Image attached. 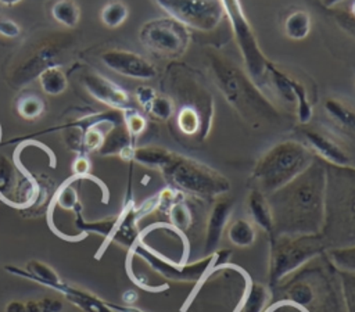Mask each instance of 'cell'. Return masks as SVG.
I'll return each instance as SVG.
<instances>
[{
	"instance_id": "cell-1",
	"label": "cell",
	"mask_w": 355,
	"mask_h": 312,
	"mask_svg": "<svg viewBox=\"0 0 355 312\" xmlns=\"http://www.w3.org/2000/svg\"><path fill=\"white\" fill-rule=\"evenodd\" d=\"M326 175L313 164L293 182L273 191L269 201L273 229L284 234H315L323 220Z\"/></svg>"
},
{
	"instance_id": "cell-2",
	"label": "cell",
	"mask_w": 355,
	"mask_h": 312,
	"mask_svg": "<svg viewBox=\"0 0 355 312\" xmlns=\"http://www.w3.org/2000/svg\"><path fill=\"white\" fill-rule=\"evenodd\" d=\"M207 60L216 87L241 116L255 119L273 118L276 115L275 107L263 96L262 90L255 86L247 72H243L234 62L218 51H208Z\"/></svg>"
},
{
	"instance_id": "cell-3",
	"label": "cell",
	"mask_w": 355,
	"mask_h": 312,
	"mask_svg": "<svg viewBox=\"0 0 355 312\" xmlns=\"http://www.w3.org/2000/svg\"><path fill=\"white\" fill-rule=\"evenodd\" d=\"M313 164V157L309 148L293 140L282 141L268 150L257 162L252 171V180L262 193H273Z\"/></svg>"
},
{
	"instance_id": "cell-4",
	"label": "cell",
	"mask_w": 355,
	"mask_h": 312,
	"mask_svg": "<svg viewBox=\"0 0 355 312\" xmlns=\"http://www.w3.org/2000/svg\"><path fill=\"white\" fill-rule=\"evenodd\" d=\"M159 171L169 184L182 193L215 197L230 189V183L223 175L196 159L176 153L169 155Z\"/></svg>"
},
{
	"instance_id": "cell-5",
	"label": "cell",
	"mask_w": 355,
	"mask_h": 312,
	"mask_svg": "<svg viewBox=\"0 0 355 312\" xmlns=\"http://www.w3.org/2000/svg\"><path fill=\"white\" fill-rule=\"evenodd\" d=\"M220 4L240 49L247 75L258 89H265L268 86V68L270 61L263 55L240 0H220Z\"/></svg>"
},
{
	"instance_id": "cell-6",
	"label": "cell",
	"mask_w": 355,
	"mask_h": 312,
	"mask_svg": "<svg viewBox=\"0 0 355 312\" xmlns=\"http://www.w3.org/2000/svg\"><path fill=\"white\" fill-rule=\"evenodd\" d=\"M322 241L315 234H284L272 245L270 280L275 283L295 270L322 251Z\"/></svg>"
},
{
	"instance_id": "cell-7",
	"label": "cell",
	"mask_w": 355,
	"mask_h": 312,
	"mask_svg": "<svg viewBox=\"0 0 355 312\" xmlns=\"http://www.w3.org/2000/svg\"><path fill=\"white\" fill-rule=\"evenodd\" d=\"M169 18L200 32L216 29L225 18L220 0H153Z\"/></svg>"
},
{
	"instance_id": "cell-8",
	"label": "cell",
	"mask_w": 355,
	"mask_h": 312,
	"mask_svg": "<svg viewBox=\"0 0 355 312\" xmlns=\"http://www.w3.org/2000/svg\"><path fill=\"white\" fill-rule=\"evenodd\" d=\"M140 40L148 50L164 57L176 58L187 50L190 32L189 28L172 18H157L141 26Z\"/></svg>"
},
{
	"instance_id": "cell-9",
	"label": "cell",
	"mask_w": 355,
	"mask_h": 312,
	"mask_svg": "<svg viewBox=\"0 0 355 312\" xmlns=\"http://www.w3.org/2000/svg\"><path fill=\"white\" fill-rule=\"evenodd\" d=\"M103 64L115 73L133 79H153L157 76V68L143 55L128 50H107L101 54Z\"/></svg>"
},
{
	"instance_id": "cell-10",
	"label": "cell",
	"mask_w": 355,
	"mask_h": 312,
	"mask_svg": "<svg viewBox=\"0 0 355 312\" xmlns=\"http://www.w3.org/2000/svg\"><path fill=\"white\" fill-rule=\"evenodd\" d=\"M82 83L86 92L96 98L97 101L105 104L114 110H125L130 103V97L126 90H123L119 85L114 80L108 79L107 76L96 72H89L82 78Z\"/></svg>"
},
{
	"instance_id": "cell-11",
	"label": "cell",
	"mask_w": 355,
	"mask_h": 312,
	"mask_svg": "<svg viewBox=\"0 0 355 312\" xmlns=\"http://www.w3.org/2000/svg\"><path fill=\"white\" fill-rule=\"evenodd\" d=\"M43 286H47L50 288L57 290L69 302L79 306L85 312H115L111 308V304L97 298L96 295H93L92 293H89L86 290H82V288H78L75 286L67 284L60 277H57L55 280H50V281L43 283Z\"/></svg>"
},
{
	"instance_id": "cell-12",
	"label": "cell",
	"mask_w": 355,
	"mask_h": 312,
	"mask_svg": "<svg viewBox=\"0 0 355 312\" xmlns=\"http://www.w3.org/2000/svg\"><path fill=\"white\" fill-rule=\"evenodd\" d=\"M232 201L230 200H219L214 208L211 209V214L208 216L207 222V233H205V252H214L218 248V244L220 241L222 233L226 227L227 219L232 212Z\"/></svg>"
},
{
	"instance_id": "cell-13",
	"label": "cell",
	"mask_w": 355,
	"mask_h": 312,
	"mask_svg": "<svg viewBox=\"0 0 355 312\" xmlns=\"http://www.w3.org/2000/svg\"><path fill=\"white\" fill-rule=\"evenodd\" d=\"M304 136L309 144V147L316 151L322 158L334 164L337 166H348L351 159L347 153L330 137L315 132V130H305Z\"/></svg>"
},
{
	"instance_id": "cell-14",
	"label": "cell",
	"mask_w": 355,
	"mask_h": 312,
	"mask_svg": "<svg viewBox=\"0 0 355 312\" xmlns=\"http://www.w3.org/2000/svg\"><path fill=\"white\" fill-rule=\"evenodd\" d=\"M248 214L254 223H257L262 230L273 232V216L269 201L265 198L263 193L259 190H252L247 198Z\"/></svg>"
},
{
	"instance_id": "cell-15",
	"label": "cell",
	"mask_w": 355,
	"mask_h": 312,
	"mask_svg": "<svg viewBox=\"0 0 355 312\" xmlns=\"http://www.w3.org/2000/svg\"><path fill=\"white\" fill-rule=\"evenodd\" d=\"M176 122H178L179 129L184 135H189V136L196 135L198 132H201L202 136H205V133L208 132V128H207L205 121H204L202 115L200 114V111L190 105H182L179 108Z\"/></svg>"
},
{
	"instance_id": "cell-16",
	"label": "cell",
	"mask_w": 355,
	"mask_h": 312,
	"mask_svg": "<svg viewBox=\"0 0 355 312\" xmlns=\"http://www.w3.org/2000/svg\"><path fill=\"white\" fill-rule=\"evenodd\" d=\"M42 90L49 96H58L68 87V79L64 71L58 67H47L39 75Z\"/></svg>"
},
{
	"instance_id": "cell-17",
	"label": "cell",
	"mask_w": 355,
	"mask_h": 312,
	"mask_svg": "<svg viewBox=\"0 0 355 312\" xmlns=\"http://www.w3.org/2000/svg\"><path fill=\"white\" fill-rule=\"evenodd\" d=\"M311 17L306 11L297 10L291 12L284 21V33L293 40H302L309 35Z\"/></svg>"
},
{
	"instance_id": "cell-18",
	"label": "cell",
	"mask_w": 355,
	"mask_h": 312,
	"mask_svg": "<svg viewBox=\"0 0 355 312\" xmlns=\"http://www.w3.org/2000/svg\"><path fill=\"white\" fill-rule=\"evenodd\" d=\"M226 233H227V239L230 240V243L234 244L236 247H240V248L250 247L255 240L254 226L247 219L233 220L229 225Z\"/></svg>"
},
{
	"instance_id": "cell-19",
	"label": "cell",
	"mask_w": 355,
	"mask_h": 312,
	"mask_svg": "<svg viewBox=\"0 0 355 312\" xmlns=\"http://www.w3.org/2000/svg\"><path fill=\"white\" fill-rule=\"evenodd\" d=\"M51 17L67 28H75L80 18V10L73 0H57L51 6Z\"/></svg>"
},
{
	"instance_id": "cell-20",
	"label": "cell",
	"mask_w": 355,
	"mask_h": 312,
	"mask_svg": "<svg viewBox=\"0 0 355 312\" xmlns=\"http://www.w3.org/2000/svg\"><path fill=\"white\" fill-rule=\"evenodd\" d=\"M326 112L344 128L355 132V110L340 100L327 98L324 103Z\"/></svg>"
},
{
	"instance_id": "cell-21",
	"label": "cell",
	"mask_w": 355,
	"mask_h": 312,
	"mask_svg": "<svg viewBox=\"0 0 355 312\" xmlns=\"http://www.w3.org/2000/svg\"><path fill=\"white\" fill-rule=\"evenodd\" d=\"M128 15H129V10H128L126 4L115 0V1L107 3L103 7L100 19L107 28H118L119 25H122L126 21Z\"/></svg>"
},
{
	"instance_id": "cell-22",
	"label": "cell",
	"mask_w": 355,
	"mask_h": 312,
	"mask_svg": "<svg viewBox=\"0 0 355 312\" xmlns=\"http://www.w3.org/2000/svg\"><path fill=\"white\" fill-rule=\"evenodd\" d=\"M17 111L25 119H36L44 111V101L36 94L21 96L17 101Z\"/></svg>"
},
{
	"instance_id": "cell-23",
	"label": "cell",
	"mask_w": 355,
	"mask_h": 312,
	"mask_svg": "<svg viewBox=\"0 0 355 312\" xmlns=\"http://www.w3.org/2000/svg\"><path fill=\"white\" fill-rule=\"evenodd\" d=\"M172 226L180 230H186L187 227H190L191 222H193V215L190 208L187 207V204L182 200L176 201L175 204L171 205V208L168 209Z\"/></svg>"
},
{
	"instance_id": "cell-24",
	"label": "cell",
	"mask_w": 355,
	"mask_h": 312,
	"mask_svg": "<svg viewBox=\"0 0 355 312\" xmlns=\"http://www.w3.org/2000/svg\"><path fill=\"white\" fill-rule=\"evenodd\" d=\"M269 294L265 286L254 283L250 293L244 301V312H262L265 304L268 302Z\"/></svg>"
},
{
	"instance_id": "cell-25",
	"label": "cell",
	"mask_w": 355,
	"mask_h": 312,
	"mask_svg": "<svg viewBox=\"0 0 355 312\" xmlns=\"http://www.w3.org/2000/svg\"><path fill=\"white\" fill-rule=\"evenodd\" d=\"M122 112V121H123V125L128 130V133L132 136V137H136L139 136L147 126V122H146V118L133 107H128L125 110L121 111Z\"/></svg>"
},
{
	"instance_id": "cell-26",
	"label": "cell",
	"mask_w": 355,
	"mask_h": 312,
	"mask_svg": "<svg viewBox=\"0 0 355 312\" xmlns=\"http://www.w3.org/2000/svg\"><path fill=\"white\" fill-rule=\"evenodd\" d=\"M173 108H175V103L172 101V98L157 94L146 111L157 119L166 121L173 115Z\"/></svg>"
},
{
	"instance_id": "cell-27",
	"label": "cell",
	"mask_w": 355,
	"mask_h": 312,
	"mask_svg": "<svg viewBox=\"0 0 355 312\" xmlns=\"http://www.w3.org/2000/svg\"><path fill=\"white\" fill-rule=\"evenodd\" d=\"M330 258L341 272L355 273V247L333 250L330 252Z\"/></svg>"
},
{
	"instance_id": "cell-28",
	"label": "cell",
	"mask_w": 355,
	"mask_h": 312,
	"mask_svg": "<svg viewBox=\"0 0 355 312\" xmlns=\"http://www.w3.org/2000/svg\"><path fill=\"white\" fill-rule=\"evenodd\" d=\"M71 180L72 179L62 183L54 197V202L60 205L62 209H73L78 204V193L71 184Z\"/></svg>"
},
{
	"instance_id": "cell-29",
	"label": "cell",
	"mask_w": 355,
	"mask_h": 312,
	"mask_svg": "<svg viewBox=\"0 0 355 312\" xmlns=\"http://www.w3.org/2000/svg\"><path fill=\"white\" fill-rule=\"evenodd\" d=\"M343 294L348 312H355V273L343 272L341 273Z\"/></svg>"
},
{
	"instance_id": "cell-30",
	"label": "cell",
	"mask_w": 355,
	"mask_h": 312,
	"mask_svg": "<svg viewBox=\"0 0 355 312\" xmlns=\"http://www.w3.org/2000/svg\"><path fill=\"white\" fill-rule=\"evenodd\" d=\"M288 298L297 305H308L313 301V291L308 284L298 283L288 290Z\"/></svg>"
},
{
	"instance_id": "cell-31",
	"label": "cell",
	"mask_w": 355,
	"mask_h": 312,
	"mask_svg": "<svg viewBox=\"0 0 355 312\" xmlns=\"http://www.w3.org/2000/svg\"><path fill=\"white\" fill-rule=\"evenodd\" d=\"M334 19L337 22V25L347 32L349 36H352L355 39V17L351 15L349 12H344V11H338L334 15Z\"/></svg>"
},
{
	"instance_id": "cell-32",
	"label": "cell",
	"mask_w": 355,
	"mask_h": 312,
	"mask_svg": "<svg viewBox=\"0 0 355 312\" xmlns=\"http://www.w3.org/2000/svg\"><path fill=\"white\" fill-rule=\"evenodd\" d=\"M155 96H157L155 90H154L153 87H150V86H144V85H143V86H139V87L135 90V97H136L137 103H139L144 110L148 108L150 103L154 100Z\"/></svg>"
},
{
	"instance_id": "cell-33",
	"label": "cell",
	"mask_w": 355,
	"mask_h": 312,
	"mask_svg": "<svg viewBox=\"0 0 355 312\" xmlns=\"http://www.w3.org/2000/svg\"><path fill=\"white\" fill-rule=\"evenodd\" d=\"M21 33L19 25L8 18H0V35L6 37H17Z\"/></svg>"
},
{
	"instance_id": "cell-34",
	"label": "cell",
	"mask_w": 355,
	"mask_h": 312,
	"mask_svg": "<svg viewBox=\"0 0 355 312\" xmlns=\"http://www.w3.org/2000/svg\"><path fill=\"white\" fill-rule=\"evenodd\" d=\"M72 171L76 177L87 175L90 171V161L85 155H79L72 164Z\"/></svg>"
},
{
	"instance_id": "cell-35",
	"label": "cell",
	"mask_w": 355,
	"mask_h": 312,
	"mask_svg": "<svg viewBox=\"0 0 355 312\" xmlns=\"http://www.w3.org/2000/svg\"><path fill=\"white\" fill-rule=\"evenodd\" d=\"M6 312H26V304L19 301L8 302L6 306Z\"/></svg>"
},
{
	"instance_id": "cell-36",
	"label": "cell",
	"mask_w": 355,
	"mask_h": 312,
	"mask_svg": "<svg viewBox=\"0 0 355 312\" xmlns=\"http://www.w3.org/2000/svg\"><path fill=\"white\" fill-rule=\"evenodd\" d=\"M341 1H344V0H323V6L327 7V8H331V7L337 6Z\"/></svg>"
},
{
	"instance_id": "cell-37",
	"label": "cell",
	"mask_w": 355,
	"mask_h": 312,
	"mask_svg": "<svg viewBox=\"0 0 355 312\" xmlns=\"http://www.w3.org/2000/svg\"><path fill=\"white\" fill-rule=\"evenodd\" d=\"M19 1L22 0H0V3L4 6H14V4H18Z\"/></svg>"
},
{
	"instance_id": "cell-38",
	"label": "cell",
	"mask_w": 355,
	"mask_h": 312,
	"mask_svg": "<svg viewBox=\"0 0 355 312\" xmlns=\"http://www.w3.org/2000/svg\"><path fill=\"white\" fill-rule=\"evenodd\" d=\"M349 14L351 15H354L355 17V1L352 3V6H351V10H349Z\"/></svg>"
}]
</instances>
